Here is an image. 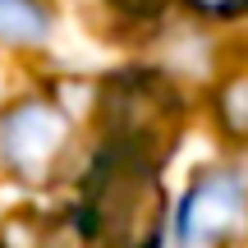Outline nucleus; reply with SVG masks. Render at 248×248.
I'll list each match as a JSON object with an SVG mask.
<instances>
[{"label": "nucleus", "instance_id": "nucleus-1", "mask_svg": "<svg viewBox=\"0 0 248 248\" xmlns=\"http://www.w3.org/2000/svg\"><path fill=\"white\" fill-rule=\"evenodd\" d=\"M78 230L101 248H156L166 230V198L156 184V161L129 147H106L83 188Z\"/></svg>", "mask_w": 248, "mask_h": 248}, {"label": "nucleus", "instance_id": "nucleus-2", "mask_svg": "<svg viewBox=\"0 0 248 248\" xmlns=\"http://www.w3.org/2000/svg\"><path fill=\"white\" fill-rule=\"evenodd\" d=\"M64 142H69V120L46 101H28L14 115L0 120V156H5V166L23 179H37V184L55 170Z\"/></svg>", "mask_w": 248, "mask_h": 248}, {"label": "nucleus", "instance_id": "nucleus-3", "mask_svg": "<svg viewBox=\"0 0 248 248\" xmlns=\"http://www.w3.org/2000/svg\"><path fill=\"white\" fill-rule=\"evenodd\" d=\"M239 212H244V184H239V175H230V170L202 175L193 184V193L184 198V207H179V234H184L188 244L221 239L225 230L239 225Z\"/></svg>", "mask_w": 248, "mask_h": 248}, {"label": "nucleus", "instance_id": "nucleus-4", "mask_svg": "<svg viewBox=\"0 0 248 248\" xmlns=\"http://www.w3.org/2000/svg\"><path fill=\"white\" fill-rule=\"evenodd\" d=\"M46 14L37 0H0V42H42Z\"/></svg>", "mask_w": 248, "mask_h": 248}, {"label": "nucleus", "instance_id": "nucleus-5", "mask_svg": "<svg viewBox=\"0 0 248 248\" xmlns=\"http://www.w3.org/2000/svg\"><path fill=\"white\" fill-rule=\"evenodd\" d=\"M193 5H202V9H212V14H225V18H230V14H239V9H244V0H193Z\"/></svg>", "mask_w": 248, "mask_h": 248}, {"label": "nucleus", "instance_id": "nucleus-6", "mask_svg": "<svg viewBox=\"0 0 248 248\" xmlns=\"http://www.w3.org/2000/svg\"><path fill=\"white\" fill-rule=\"evenodd\" d=\"M133 5H138V0H133ZM142 5H147V0H142Z\"/></svg>", "mask_w": 248, "mask_h": 248}]
</instances>
